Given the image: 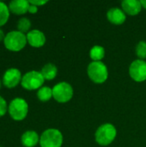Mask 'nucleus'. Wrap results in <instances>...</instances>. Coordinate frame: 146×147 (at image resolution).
Segmentation results:
<instances>
[{"instance_id": "obj_8", "label": "nucleus", "mask_w": 146, "mask_h": 147, "mask_svg": "<svg viewBox=\"0 0 146 147\" xmlns=\"http://www.w3.org/2000/svg\"><path fill=\"white\" fill-rule=\"evenodd\" d=\"M22 78V76L21 71L17 68L11 67L4 71L2 78V83L6 88L12 89L21 84Z\"/></svg>"}, {"instance_id": "obj_26", "label": "nucleus", "mask_w": 146, "mask_h": 147, "mask_svg": "<svg viewBox=\"0 0 146 147\" xmlns=\"http://www.w3.org/2000/svg\"><path fill=\"white\" fill-rule=\"evenodd\" d=\"M1 84H2V82H1V80H0V88H1Z\"/></svg>"}, {"instance_id": "obj_18", "label": "nucleus", "mask_w": 146, "mask_h": 147, "mask_svg": "<svg viewBox=\"0 0 146 147\" xmlns=\"http://www.w3.org/2000/svg\"><path fill=\"white\" fill-rule=\"evenodd\" d=\"M9 14L10 11L9 9V6L3 2L0 1V27L7 23L9 18Z\"/></svg>"}, {"instance_id": "obj_20", "label": "nucleus", "mask_w": 146, "mask_h": 147, "mask_svg": "<svg viewBox=\"0 0 146 147\" xmlns=\"http://www.w3.org/2000/svg\"><path fill=\"white\" fill-rule=\"evenodd\" d=\"M136 54L142 60L146 58V42L142 40L136 47Z\"/></svg>"}, {"instance_id": "obj_15", "label": "nucleus", "mask_w": 146, "mask_h": 147, "mask_svg": "<svg viewBox=\"0 0 146 147\" xmlns=\"http://www.w3.org/2000/svg\"><path fill=\"white\" fill-rule=\"evenodd\" d=\"M40 73L42 74L45 80H52L57 76L58 69H57L56 65H54L53 64L48 63L42 67Z\"/></svg>"}, {"instance_id": "obj_2", "label": "nucleus", "mask_w": 146, "mask_h": 147, "mask_svg": "<svg viewBox=\"0 0 146 147\" xmlns=\"http://www.w3.org/2000/svg\"><path fill=\"white\" fill-rule=\"evenodd\" d=\"M8 113L14 121H21L24 120L28 113V102L21 97L14 98L8 106Z\"/></svg>"}, {"instance_id": "obj_7", "label": "nucleus", "mask_w": 146, "mask_h": 147, "mask_svg": "<svg viewBox=\"0 0 146 147\" xmlns=\"http://www.w3.org/2000/svg\"><path fill=\"white\" fill-rule=\"evenodd\" d=\"M73 96L71 85L66 82H60L52 88V97L60 103L69 102Z\"/></svg>"}, {"instance_id": "obj_12", "label": "nucleus", "mask_w": 146, "mask_h": 147, "mask_svg": "<svg viewBox=\"0 0 146 147\" xmlns=\"http://www.w3.org/2000/svg\"><path fill=\"white\" fill-rule=\"evenodd\" d=\"M123 11L129 16L138 15L142 9V4L140 1L137 0H124L121 3Z\"/></svg>"}, {"instance_id": "obj_9", "label": "nucleus", "mask_w": 146, "mask_h": 147, "mask_svg": "<svg viewBox=\"0 0 146 147\" xmlns=\"http://www.w3.org/2000/svg\"><path fill=\"white\" fill-rule=\"evenodd\" d=\"M130 77L136 82L146 80V62L142 59L134 60L129 67Z\"/></svg>"}, {"instance_id": "obj_17", "label": "nucleus", "mask_w": 146, "mask_h": 147, "mask_svg": "<svg viewBox=\"0 0 146 147\" xmlns=\"http://www.w3.org/2000/svg\"><path fill=\"white\" fill-rule=\"evenodd\" d=\"M89 56L93 61H101L105 56V50L101 46H94L89 52Z\"/></svg>"}, {"instance_id": "obj_1", "label": "nucleus", "mask_w": 146, "mask_h": 147, "mask_svg": "<svg viewBox=\"0 0 146 147\" xmlns=\"http://www.w3.org/2000/svg\"><path fill=\"white\" fill-rule=\"evenodd\" d=\"M27 43L28 40L26 34L18 30L9 31L5 34L3 40L4 47L11 52H19L22 50Z\"/></svg>"}, {"instance_id": "obj_25", "label": "nucleus", "mask_w": 146, "mask_h": 147, "mask_svg": "<svg viewBox=\"0 0 146 147\" xmlns=\"http://www.w3.org/2000/svg\"><path fill=\"white\" fill-rule=\"evenodd\" d=\"M141 4H142V7H144L145 9H146V0H142L140 1Z\"/></svg>"}, {"instance_id": "obj_16", "label": "nucleus", "mask_w": 146, "mask_h": 147, "mask_svg": "<svg viewBox=\"0 0 146 147\" xmlns=\"http://www.w3.org/2000/svg\"><path fill=\"white\" fill-rule=\"evenodd\" d=\"M37 97L41 102H47L52 97V89L47 86H42L37 91Z\"/></svg>"}, {"instance_id": "obj_5", "label": "nucleus", "mask_w": 146, "mask_h": 147, "mask_svg": "<svg viewBox=\"0 0 146 147\" xmlns=\"http://www.w3.org/2000/svg\"><path fill=\"white\" fill-rule=\"evenodd\" d=\"M63 145V135L55 128L45 130L40 137V147H61Z\"/></svg>"}, {"instance_id": "obj_14", "label": "nucleus", "mask_w": 146, "mask_h": 147, "mask_svg": "<svg viewBox=\"0 0 146 147\" xmlns=\"http://www.w3.org/2000/svg\"><path fill=\"white\" fill-rule=\"evenodd\" d=\"M21 142L24 147H34L38 143H40V137L35 131L28 130L22 134Z\"/></svg>"}, {"instance_id": "obj_24", "label": "nucleus", "mask_w": 146, "mask_h": 147, "mask_svg": "<svg viewBox=\"0 0 146 147\" xmlns=\"http://www.w3.org/2000/svg\"><path fill=\"white\" fill-rule=\"evenodd\" d=\"M4 37H5V35H4V33H3V31L0 28V41H3V40H4Z\"/></svg>"}, {"instance_id": "obj_19", "label": "nucleus", "mask_w": 146, "mask_h": 147, "mask_svg": "<svg viewBox=\"0 0 146 147\" xmlns=\"http://www.w3.org/2000/svg\"><path fill=\"white\" fill-rule=\"evenodd\" d=\"M17 30L25 34V33H28L30 30V28H31V22L28 18L27 17H22L18 20L17 22Z\"/></svg>"}, {"instance_id": "obj_13", "label": "nucleus", "mask_w": 146, "mask_h": 147, "mask_svg": "<svg viewBox=\"0 0 146 147\" xmlns=\"http://www.w3.org/2000/svg\"><path fill=\"white\" fill-rule=\"evenodd\" d=\"M107 17L108 21L115 25H120L126 21V14L125 12L119 8H112L107 13Z\"/></svg>"}, {"instance_id": "obj_6", "label": "nucleus", "mask_w": 146, "mask_h": 147, "mask_svg": "<svg viewBox=\"0 0 146 147\" xmlns=\"http://www.w3.org/2000/svg\"><path fill=\"white\" fill-rule=\"evenodd\" d=\"M44 81L45 79L40 71H31L22 76L21 85L27 90H34L40 89L44 84Z\"/></svg>"}, {"instance_id": "obj_4", "label": "nucleus", "mask_w": 146, "mask_h": 147, "mask_svg": "<svg viewBox=\"0 0 146 147\" xmlns=\"http://www.w3.org/2000/svg\"><path fill=\"white\" fill-rule=\"evenodd\" d=\"M89 78L96 84L104 83L108 77L107 66L102 61H93L88 65L87 69Z\"/></svg>"}, {"instance_id": "obj_21", "label": "nucleus", "mask_w": 146, "mask_h": 147, "mask_svg": "<svg viewBox=\"0 0 146 147\" xmlns=\"http://www.w3.org/2000/svg\"><path fill=\"white\" fill-rule=\"evenodd\" d=\"M8 106L6 100L0 96V117H3L8 112Z\"/></svg>"}, {"instance_id": "obj_3", "label": "nucleus", "mask_w": 146, "mask_h": 147, "mask_svg": "<svg viewBox=\"0 0 146 147\" xmlns=\"http://www.w3.org/2000/svg\"><path fill=\"white\" fill-rule=\"evenodd\" d=\"M117 131L114 126L110 123H106L98 127L96 132V141L102 146L110 145L116 138Z\"/></svg>"}, {"instance_id": "obj_10", "label": "nucleus", "mask_w": 146, "mask_h": 147, "mask_svg": "<svg viewBox=\"0 0 146 147\" xmlns=\"http://www.w3.org/2000/svg\"><path fill=\"white\" fill-rule=\"evenodd\" d=\"M28 43L33 47H41L46 43V36L43 32L38 29H32L27 34Z\"/></svg>"}, {"instance_id": "obj_23", "label": "nucleus", "mask_w": 146, "mask_h": 147, "mask_svg": "<svg viewBox=\"0 0 146 147\" xmlns=\"http://www.w3.org/2000/svg\"><path fill=\"white\" fill-rule=\"evenodd\" d=\"M38 11V7L34 5V4H31L29 5V8H28V12L31 13V14H35L36 12Z\"/></svg>"}, {"instance_id": "obj_22", "label": "nucleus", "mask_w": 146, "mask_h": 147, "mask_svg": "<svg viewBox=\"0 0 146 147\" xmlns=\"http://www.w3.org/2000/svg\"><path fill=\"white\" fill-rule=\"evenodd\" d=\"M29 2V3H31V4H34V5H35V6H41V5H44V4H46V3H47V1H42V0H30V1H28Z\"/></svg>"}, {"instance_id": "obj_11", "label": "nucleus", "mask_w": 146, "mask_h": 147, "mask_svg": "<svg viewBox=\"0 0 146 147\" xmlns=\"http://www.w3.org/2000/svg\"><path fill=\"white\" fill-rule=\"evenodd\" d=\"M29 2L27 0H13L9 3V11L17 16L24 15L28 12L29 8Z\"/></svg>"}]
</instances>
